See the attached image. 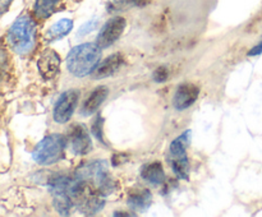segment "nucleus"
<instances>
[{
	"mask_svg": "<svg viewBox=\"0 0 262 217\" xmlns=\"http://www.w3.org/2000/svg\"><path fill=\"white\" fill-rule=\"evenodd\" d=\"M101 47L97 43L86 42L76 46L67 56V68L74 77H86L92 74L100 61Z\"/></svg>",
	"mask_w": 262,
	"mask_h": 217,
	"instance_id": "nucleus-1",
	"label": "nucleus"
},
{
	"mask_svg": "<svg viewBox=\"0 0 262 217\" xmlns=\"http://www.w3.org/2000/svg\"><path fill=\"white\" fill-rule=\"evenodd\" d=\"M8 43L18 55H28L36 45V23L30 15L18 17L8 31Z\"/></svg>",
	"mask_w": 262,
	"mask_h": 217,
	"instance_id": "nucleus-2",
	"label": "nucleus"
},
{
	"mask_svg": "<svg viewBox=\"0 0 262 217\" xmlns=\"http://www.w3.org/2000/svg\"><path fill=\"white\" fill-rule=\"evenodd\" d=\"M71 197L73 204L81 213L95 214L101 211L105 206V201L102 194L94 184L89 181L74 179L73 188L71 190Z\"/></svg>",
	"mask_w": 262,
	"mask_h": 217,
	"instance_id": "nucleus-3",
	"label": "nucleus"
},
{
	"mask_svg": "<svg viewBox=\"0 0 262 217\" xmlns=\"http://www.w3.org/2000/svg\"><path fill=\"white\" fill-rule=\"evenodd\" d=\"M76 178L94 184L104 197L113 193L117 186L114 179L110 178L107 174V163L104 160H96L94 162L82 165L77 170Z\"/></svg>",
	"mask_w": 262,
	"mask_h": 217,
	"instance_id": "nucleus-4",
	"label": "nucleus"
},
{
	"mask_svg": "<svg viewBox=\"0 0 262 217\" xmlns=\"http://www.w3.org/2000/svg\"><path fill=\"white\" fill-rule=\"evenodd\" d=\"M64 150L66 139L63 135L50 134L37 143L32 152V158L38 165H53L63 158Z\"/></svg>",
	"mask_w": 262,
	"mask_h": 217,
	"instance_id": "nucleus-5",
	"label": "nucleus"
},
{
	"mask_svg": "<svg viewBox=\"0 0 262 217\" xmlns=\"http://www.w3.org/2000/svg\"><path fill=\"white\" fill-rule=\"evenodd\" d=\"M191 140V130L179 135L170 143L169 147V161L174 174L179 179L188 180L189 178V162L187 156V147Z\"/></svg>",
	"mask_w": 262,
	"mask_h": 217,
	"instance_id": "nucleus-6",
	"label": "nucleus"
},
{
	"mask_svg": "<svg viewBox=\"0 0 262 217\" xmlns=\"http://www.w3.org/2000/svg\"><path fill=\"white\" fill-rule=\"evenodd\" d=\"M78 99L79 92L77 89H69V91L61 93V96L59 97L55 106H54V120L59 124H64V123L69 122L74 110H76L77 104H78Z\"/></svg>",
	"mask_w": 262,
	"mask_h": 217,
	"instance_id": "nucleus-7",
	"label": "nucleus"
},
{
	"mask_svg": "<svg viewBox=\"0 0 262 217\" xmlns=\"http://www.w3.org/2000/svg\"><path fill=\"white\" fill-rule=\"evenodd\" d=\"M127 20L123 17H113L107 20L97 35L96 43L101 49H107L113 43L117 42L122 33L124 32Z\"/></svg>",
	"mask_w": 262,
	"mask_h": 217,
	"instance_id": "nucleus-8",
	"label": "nucleus"
},
{
	"mask_svg": "<svg viewBox=\"0 0 262 217\" xmlns=\"http://www.w3.org/2000/svg\"><path fill=\"white\" fill-rule=\"evenodd\" d=\"M200 96V87L197 84L187 82V83H182L181 86L177 88L176 93L173 97V105L174 109L178 111H183V110L191 107L194 102L197 101Z\"/></svg>",
	"mask_w": 262,
	"mask_h": 217,
	"instance_id": "nucleus-9",
	"label": "nucleus"
},
{
	"mask_svg": "<svg viewBox=\"0 0 262 217\" xmlns=\"http://www.w3.org/2000/svg\"><path fill=\"white\" fill-rule=\"evenodd\" d=\"M69 142L74 153L84 156L91 152L92 140L86 127L82 124H74L69 130Z\"/></svg>",
	"mask_w": 262,
	"mask_h": 217,
	"instance_id": "nucleus-10",
	"label": "nucleus"
},
{
	"mask_svg": "<svg viewBox=\"0 0 262 217\" xmlns=\"http://www.w3.org/2000/svg\"><path fill=\"white\" fill-rule=\"evenodd\" d=\"M37 68L43 79H53L60 68V56L54 50H45L38 58Z\"/></svg>",
	"mask_w": 262,
	"mask_h": 217,
	"instance_id": "nucleus-11",
	"label": "nucleus"
},
{
	"mask_svg": "<svg viewBox=\"0 0 262 217\" xmlns=\"http://www.w3.org/2000/svg\"><path fill=\"white\" fill-rule=\"evenodd\" d=\"M123 64H124V56L119 53L113 54V55H109L106 59H104V60L97 64L95 70L92 71V77L95 79L107 78V77L117 73Z\"/></svg>",
	"mask_w": 262,
	"mask_h": 217,
	"instance_id": "nucleus-12",
	"label": "nucleus"
},
{
	"mask_svg": "<svg viewBox=\"0 0 262 217\" xmlns=\"http://www.w3.org/2000/svg\"><path fill=\"white\" fill-rule=\"evenodd\" d=\"M127 203L132 211L146 212L152 204V194L148 189L135 188L128 193Z\"/></svg>",
	"mask_w": 262,
	"mask_h": 217,
	"instance_id": "nucleus-13",
	"label": "nucleus"
},
{
	"mask_svg": "<svg viewBox=\"0 0 262 217\" xmlns=\"http://www.w3.org/2000/svg\"><path fill=\"white\" fill-rule=\"evenodd\" d=\"M107 94H109V89L105 86L96 87L91 93L87 96V99L84 100L83 105H82L81 114L84 116H90L94 112H96L99 110V107L101 106L102 102L106 100Z\"/></svg>",
	"mask_w": 262,
	"mask_h": 217,
	"instance_id": "nucleus-14",
	"label": "nucleus"
},
{
	"mask_svg": "<svg viewBox=\"0 0 262 217\" xmlns=\"http://www.w3.org/2000/svg\"><path fill=\"white\" fill-rule=\"evenodd\" d=\"M141 178L150 183L151 185L158 186L164 183L165 173L160 162H150L141 167Z\"/></svg>",
	"mask_w": 262,
	"mask_h": 217,
	"instance_id": "nucleus-15",
	"label": "nucleus"
},
{
	"mask_svg": "<svg viewBox=\"0 0 262 217\" xmlns=\"http://www.w3.org/2000/svg\"><path fill=\"white\" fill-rule=\"evenodd\" d=\"M73 28V20L68 19V18H63V19L58 20L56 23H54L50 28L46 32V37L48 40H60L64 36L68 35L69 32Z\"/></svg>",
	"mask_w": 262,
	"mask_h": 217,
	"instance_id": "nucleus-16",
	"label": "nucleus"
},
{
	"mask_svg": "<svg viewBox=\"0 0 262 217\" xmlns=\"http://www.w3.org/2000/svg\"><path fill=\"white\" fill-rule=\"evenodd\" d=\"M59 0H36L33 13L38 19H48L56 9Z\"/></svg>",
	"mask_w": 262,
	"mask_h": 217,
	"instance_id": "nucleus-17",
	"label": "nucleus"
},
{
	"mask_svg": "<svg viewBox=\"0 0 262 217\" xmlns=\"http://www.w3.org/2000/svg\"><path fill=\"white\" fill-rule=\"evenodd\" d=\"M151 0H113V7L114 9H123V8L129 7H145Z\"/></svg>",
	"mask_w": 262,
	"mask_h": 217,
	"instance_id": "nucleus-18",
	"label": "nucleus"
},
{
	"mask_svg": "<svg viewBox=\"0 0 262 217\" xmlns=\"http://www.w3.org/2000/svg\"><path fill=\"white\" fill-rule=\"evenodd\" d=\"M102 125H104V119L101 117V115H97L95 122L92 123L91 130L92 134L96 137V139H99L100 142H104V135H102Z\"/></svg>",
	"mask_w": 262,
	"mask_h": 217,
	"instance_id": "nucleus-19",
	"label": "nucleus"
},
{
	"mask_svg": "<svg viewBox=\"0 0 262 217\" xmlns=\"http://www.w3.org/2000/svg\"><path fill=\"white\" fill-rule=\"evenodd\" d=\"M154 77V81L158 82V83H163V82L168 81L169 78V70L166 66H159L152 74Z\"/></svg>",
	"mask_w": 262,
	"mask_h": 217,
	"instance_id": "nucleus-20",
	"label": "nucleus"
},
{
	"mask_svg": "<svg viewBox=\"0 0 262 217\" xmlns=\"http://www.w3.org/2000/svg\"><path fill=\"white\" fill-rule=\"evenodd\" d=\"M97 25V20L95 19V20H90V22H87L86 25H83L82 26L81 28H79V31H78V36H84V35H87V33L89 32H91L92 30H94L95 28V26Z\"/></svg>",
	"mask_w": 262,
	"mask_h": 217,
	"instance_id": "nucleus-21",
	"label": "nucleus"
},
{
	"mask_svg": "<svg viewBox=\"0 0 262 217\" xmlns=\"http://www.w3.org/2000/svg\"><path fill=\"white\" fill-rule=\"evenodd\" d=\"M260 54H262V42L258 43V45L253 46V47L250 50V53H248V55L256 56V55H260Z\"/></svg>",
	"mask_w": 262,
	"mask_h": 217,
	"instance_id": "nucleus-22",
	"label": "nucleus"
},
{
	"mask_svg": "<svg viewBox=\"0 0 262 217\" xmlns=\"http://www.w3.org/2000/svg\"><path fill=\"white\" fill-rule=\"evenodd\" d=\"M0 3H2V9L3 13H4L7 10V8L10 5V3H12V0H0Z\"/></svg>",
	"mask_w": 262,
	"mask_h": 217,
	"instance_id": "nucleus-23",
	"label": "nucleus"
},
{
	"mask_svg": "<svg viewBox=\"0 0 262 217\" xmlns=\"http://www.w3.org/2000/svg\"><path fill=\"white\" fill-rule=\"evenodd\" d=\"M133 213H127V212H115L114 216H132Z\"/></svg>",
	"mask_w": 262,
	"mask_h": 217,
	"instance_id": "nucleus-24",
	"label": "nucleus"
}]
</instances>
